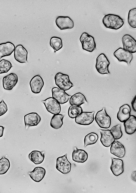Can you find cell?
Listing matches in <instances>:
<instances>
[{
    "label": "cell",
    "mask_w": 136,
    "mask_h": 193,
    "mask_svg": "<svg viewBox=\"0 0 136 193\" xmlns=\"http://www.w3.org/2000/svg\"><path fill=\"white\" fill-rule=\"evenodd\" d=\"M110 130L115 139H118L121 138L122 135V133L121 129V125L120 124L113 126Z\"/></svg>",
    "instance_id": "836d02e7"
},
{
    "label": "cell",
    "mask_w": 136,
    "mask_h": 193,
    "mask_svg": "<svg viewBox=\"0 0 136 193\" xmlns=\"http://www.w3.org/2000/svg\"><path fill=\"white\" fill-rule=\"evenodd\" d=\"M55 84L60 89L64 91L70 89L73 86L70 81L69 76L61 73H58L55 75Z\"/></svg>",
    "instance_id": "7a4b0ae2"
},
{
    "label": "cell",
    "mask_w": 136,
    "mask_h": 193,
    "mask_svg": "<svg viewBox=\"0 0 136 193\" xmlns=\"http://www.w3.org/2000/svg\"><path fill=\"white\" fill-rule=\"evenodd\" d=\"M12 67L9 61L2 59L0 61V74L7 73Z\"/></svg>",
    "instance_id": "d6a6232c"
},
{
    "label": "cell",
    "mask_w": 136,
    "mask_h": 193,
    "mask_svg": "<svg viewBox=\"0 0 136 193\" xmlns=\"http://www.w3.org/2000/svg\"><path fill=\"white\" fill-rule=\"evenodd\" d=\"M4 129V127L3 126H0V137L3 136Z\"/></svg>",
    "instance_id": "74e56055"
},
{
    "label": "cell",
    "mask_w": 136,
    "mask_h": 193,
    "mask_svg": "<svg viewBox=\"0 0 136 193\" xmlns=\"http://www.w3.org/2000/svg\"><path fill=\"white\" fill-rule=\"evenodd\" d=\"M131 106L133 110L136 111V96H135L131 102Z\"/></svg>",
    "instance_id": "d590c367"
},
{
    "label": "cell",
    "mask_w": 136,
    "mask_h": 193,
    "mask_svg": "<svg viewBox=\"0 0 136 193\" xmlns=\"http://www.w3.org/2000/svg\"><path fill=\"white\" fill-rule=\"evenodd\" d=\"M18 80L17 75L11 73L4 76L2 79L3 86L6 90H11L17 84Z\"/></svg>",
    "instance_id": "4fadbf2b"
},
{
    "label": "cell",
    "mask_w": 136,
    "mask_h": 193,
    "mask_svg": "<svg viewBox=\"0 0 136 193\" xmlns=\"http://www.w3.org/2000/svg\"><path fill=\"white\" fill-rule=\"evenodd\" d=\"M95 119L96 123L101 128L108 129L110 127L111 118L107 114L105 107H103L97 113Z\"/></svg>",
    "instance_id": "3957f363"
},
{
    "label": "cell",
    "mask_w": 136,
    "mask_h": 193,
    "mask_svg": "<svg viewBox=\"0 0 136 193\" xmlns=\"http://www.w3.org/2000/svg\"><path fill=\"white\" fill-rule=\"evenodd\" d=\"M123 49L131 53L136 52V42L135 39L128 34L124 35L122 38Z\"/></svg>",
    "instance_id": "8fae6325"
},
{
    "label": "cell",
    "mask_w": 136,
    "mask_h": 193,
    "mask_svg": "<svg viewBox=\"0 0 136 193\" xmlns=\"http://www.w3.org/2000/svg\"><path fill=\"white\" fill-rule=\"evenodd\" d=\"M101 134L100 141L105 147H109L115 141L113 136L109 130L99 129Z\"/></svg>",
    "instance_id": "d6986e66"
},
{
    "label": "cell",
    "mask_w": 136,
    "mask_h": 193,
    "mask_svg": "<svg viewBox=\"0 0 136 193\" xmlns=\"http://www.w3.org/2000/svg\"><path fill=\"white\" fill-rule=\"evenodd\" d=\"M67 154L58 157L56 160V169L63 174H66L71 170V164L68 160Z\"/></svg>",
    "instance_id": "8992f818"
},
{
    "label": "cell",
    "mask_w": 136,
    "mask_h": 193,
    "mask_svg": "<svg viewBox=\"0 0 136 193\" xmlns=\"http://www.w3.org/2000/svg\"><path fill=\"white\" fill-rule=\"evenodd\" d=\"M47 111L54 114H59L61 111L60 104L53 97L48 98L42 101Z\"/></svg>",
    "instance_id": "52a82bcc"
},
{
    "label": "cell",
    "mask_w": 136,
    "mask_h": 193,
    "mask_svg": "<svg viewBox=\"0 0 136 193\" xmlns=\"http://www.w3.org/2000/svg\"><path fill=\"white\" fill-rule=\"evenodd\" d=\"M44 152L34 150L31 151L28 155L29 159L35 164L41 163L44 158Z\"/></svg>",
    "instance_id": "d4e9b609"
},
{
    "label": "cell",
    "mask_w": 136,
    "mask_h": 193,
    "mask_svg": "<svg viewBox=\"0 0 136 193\" xmlns=\"http://www.w3.org/2000/svg\"><path fill=\"white\" fill-rule=\"evenodd\" d=\"M113 55L118 61L125 62L128 65L130 64L133 58L131 53L121 48L116 50L114 52Z\"/></svg>",
    "instance_id": "30bf717a"
},
{
    "label": "cell",
    "mask_w": 136,
    "mask_h": 193,
    "mask_svg": "<svg viewBox=\"0 0 136 193\" xmlns=\"http://www.w3.org/2000/svg\"><path fill=\"white\" fill-rule=\"evenodd\" d=\"M112 164L110 170L113 174L116 176H118L124 172V164L123 160L120 159L112 157Z\"/></svg>",
    "instance_id": "ac0fdd59"
},
{
    "label": "cell",
    "mask_w": 136,
    "mask_h": 193,
    "mask_svg": "<svg viewBox=\"0 0 136 193\" xmlns=\"http://www.w3.org/2000/svg\"><path fill=\"white\" fill-rule=\"evenodd\" d=\"M88 158V154L85 151L78 149L76 147H74L72 154V158L74 161L83 163L86 161Z\"/></svg>",
    "instance_id": "44dd1931"
},
{
    "label": "cell",
    "mask_w": 136,
    "mask_h": 193,
    "mask_svg": "<svg viewBox=\"0 0 136 193\" xmlns=\"http://www.w3.org/2000/svg\"><path fill=\"white\" fill-rule=\"evenodd\" d=\"M102 22L105 27L113 30H118L123 25V19L118 15L109 14L103 18Z\"/></svg>",
    "instance_id": "6da1fadb"
},
{
    "label": "cell",
    "mask_w": 136,
    "mask_h": 193,
    "mask_svg": "<svg viewBox=\"0 0 136 193\" xmlns=\"http://www.w3.org/2000/svg\"><path fill=\"white\" fill-rule=\"evenodd\" d=\"M52 93V97L60 104L66 103L71 96L64 90L57 87L53 88Z\"/></svg>",
    "instance_id": "ba28073f"
},
{
    "label": "cell",
    "mask_w": 136,
    "mask_h": 193,
    "mask_svg": "<svg viewBox=\"0 0 136 193\" xmlns=\"http://www.w3.org/2000/svg\"><path fill=\"white\" fill-rule=\"evenodd\" d=\"M40 116L37 113L32 112L25 115L24 121L26 129L29 127L37 126L40 121Z\"/></svg>",
    "instance_id": "9a60e30c"
},
{
    "label": "cell",
    "mask_w": 136,
    "mask_h": 193,
    "mask_svg": "<svg viewBox=\"0 0 136 193\" xmlns=\"http://www.w3.org/2000/svg\"><path fill=\"white\" fill-rule=\"evenodd\" d=\"M98 139V135L94 132H91L87 135L84 139V147L95 144Z\"/></svg>",
    "instance_id": "83f0119b"
},
{
    "label": "cell",
    "mask_w": 136,
    "mask_h": 193,
    "mask_svg": "<svg viewBox=\"0 0 136 193\" xmlns=\"http://www.w3.org/2000/svg\"><path fill=\"white\" fill-rule=\"evenodd\" d=\"M136 171H134L132 173L131 176V179L134 182L136 181Z\"/></svg>",
    "instance_id": "8d00e7d4"
},
{
    "label": "cell",
    "mask_w": 136,
    "mask_h": 193,
    "mask_svg": "<svg viewBox=\"0 0 136 193\" xmlns=\"http://www.w3.org/2000/svg\"><path fill=\"white\" fill-rule=\"evenodd\" d=\"M94 111L82 112L75 117L76 123L83 125H88L91 124L94 120Z\"/></svg>",
    "instance_id": "9c48e42d"
},
{
    "label": "cell",
    "mask_w": 136,
    "mask_h": 193,
    "mask_svg": "<svg viewBox=\"0 0 136 193\" xmlns=\"http://www.w3.org/2000/svg\"><path fill=\"white\" fill-rule=\"evenodd\" d=\"M30 85L32 92L34 94L40 93L44 85V82L39 75L34 76L30 82Z\"/></svg>",
    "instance_id": "2e32d148"
},
{
    "label": "cell",
    "mask_w": 136,
    "mask_h": 193,
    "mask_svg": "<svg viewBox=\"0 0 136 193\" xmlns=\"http://www.w3.org/2000/svg\"><path fill=\"white\" fill-rule=\"evenodd\" d=\"M124 123L125 131L127 134L132 135L135 132L136 130V119L135 116H130Z\"/></svg>",
    "instance_id": "7402d4cb"
},
{
    "label": "cell",
    "mask_w": 136,
    "mask_h": 193,
    "mask_svg": "<svg viewBox=\"0 0 136 193\" xmlns=\"http://www.w3.org/2000/svg\"><path fill=\"white\" fill-rule=\"evenodd\" d=\"M83 112V109L80 106L72 105L68 110V115L71 118H74Z\"/></svg>",
    "instance_id": "f546056e"
},
{
    "label": "cell",
    "mask_w": 136,
    "mask_h": 193,
    "mask_svg": "<svg viewBox=\"0 0 136 193\" xmlns=\"http://www.w3.org/2000/svg\"><path fill=\"white\" fill-rule=\"evenodd\" d=\"M15 48L14 45L9 42L0 44V60L3 57L10 55Z\"/></svg>",
    "instance_id": "ffe728a7"
},
{
    "label": "cell",
    "mask_w": 136,
    "mask_h": 193,
    "mask_svg": "<svg viewBox=\"0 0 136 193\" xmlns=\"http://www.w3.org/2000/svg\"><path fill=\"white\" fill-rule=\"evenodd\" d=\"M131 109L128 104H125L119 108L117 114L118 120L121 122H124L130 117Z\"/></svg>",
    "instance_id": "603a6c76"
},
{
    "label": "cell",
    "mask_w": 136,
    "mask_h": 193,
    "mask_svg": "<svg viewBox=\"0 0 136 193\" xmlns=\"http://www.w3.org/2000/svg\"><path fill=\"white\" fill-rule=\"evenodd\" d=\"M45 173V170L41 167H36L32 171L28 173L31 178L36 182L41 181L44 178Z\"/></svg>",
    "instance_id": "cb8c5ba5"
},
{
    "label": "cell",
    "mask_w": 136,
    "mask_h": 193,
    "mask_svg": "<svg viewBox=\"0 0 136 193\" xmlns=\"http://www.w3.org/2000/svg\"><path fill=\"white\" fill-rule=\"evenodd\" d=\"M64 115L58 114L54 115L52 117L50 122V126L53 129H60L63 124V119Z\"/></svg>",
    "instance_id": "4316f807"
},
{
    "label": "cell",
    "mask_w": 136,
    "mask_h": 193,
    "mask_svg": "<svg viewBox=\"0 0 136 193\" xmlns=\"http://www.w3.org/2000/svg\"><path fill=\"white\" fill-rule=\"evenodd\" d=\"M55 23L61 30L71 29L74 27L73 20L68 16H59L56 18Z\"/></svg>",
    "instance_id": "7c38bea8"
},
{
    "label": "cell",
    "mask_w": 136,
    "mask_h": 193,
    "mask_svg": "<svg viewBox=\"0 0 136 193\" xmlns=\"http://www.w3.org/2000/svg\"><path fill=\"white\" fill-rule=\"evenodd\" d=\"M79 40L83 49L89 52H92L96 48V44L94 37L86 32L81 35Z\"/></svg>",
    "instance_id": "5b68a950"
},
{
    "label": "cell",
    "mask_w": 136,
    "mask_h": 193,
    "mask_svg": "<svg viewBox=\"0 0 136 193\" xmlns=\"http://www.w3.org/2000/svg\"><path fill=\"white\" fill-rule=\"evenodd\" d=\"M110 62L107 58L103 53H101L97 58L96 68L97 71L102 74L110 73L108 70Z\"/></svg>",
    "instance_id": "277c9868"
},
{
    "label": "cell",
    "mask_w": 136,
    "mask_h": 193,
    "mask_svg": "<svg viewBox=\"0 0 136 193\" xmlns=\"http://www.w3.org/2000/svg\"><path fill=\"white\" fill-rule=\"evenodd\" d=\"M50 44L55 52L61 49L63 47L62 42L61 39L56 36L52 37L50 40Z\"/></svg>",
    "instance_id": "f1b7e54d"
},
{
    "label": "cell",
    "mask_w": 136,
    "mask_h": 193,
    "mask_svg": "<svg viewBox=\"0 0 136 193\" xmlns=\"http://www.w3.org/2000/svg\"><path fill=\"white\" fill-rule=\"evenodd\" d=\"M110 153L119 158L123 157L125 154V150L124 145L120 142L115 140L111 144Z\"/></svg>",
    "instance_id": "e0dca14e"
},
{
    "label": "cell",
    "mask_w": 136,
    "mask_h": 193,
    "mask_svg": "<svg viewBox=\"0 0 136 193\" xmlns=\"http://www.w3.org/2000/svg\"><path fill=\"white\" fill-rule=\"evenodd\" d=\"M8 111L7 104L3 100L0 102V117L5 114Z\"/></svg>",
    "instance_id": "e575fe53"
},
{
    "label": "cell",
    "mask_w": 136,
    "mask_h": 193,
    "mask_svg": "<svg viewBox=\"0 0 136 193\" xmlns=\"http://www.w3.org/2000/svg\"><path fill=\"white\" fill-rule=\"evenodd\" d=\"M28 51L21 45L16 46L14 52V56L15 60L21 63L27 62Z\"/></svg>",
    "instance_id": "5bb4252c"
},
{
    "label": "cell",
    "mask_w": 136,
    "mask_h": 193,
    "mask_svg": "<svg viewBox=\"0 0 136 193\" xmlns=\"http://www.w3.org/2000/svg\"><path fill=\"white\" fill-rule=\"evenodd\" d=\"M10 162L8 159L3 157L0 159V175L6 173L10 168Z\"/></svg>",
    "instance_id": "1f68e13d"
},
{
    "label": "cell",
    "mask_w": 136,
    "mask_h": 193,
    "mask_svg": "<svg viewBox=\"0 0 136 193\" xmlns=\"http://www.w3.org/2000/svg\"><path fill=\"white\" fill-rule=\"evenodd\" d=\"M70 99V103L71 105L80 106L83 104L88 103L85 96L80 92L74 94L71 96Z\"/></svg>",
    "instance_id": "484cf974"
},
{
    "label": "cell",
    "mask_w": 136,
    "mask_h": 193,
    "mask_svg": "<svg viewBox=\"0 0 136 193\" xmlns=\"http://www.w3.org/2000/svg\"><path fill=\"white\" fill-rule=\"evenodd\" d=\"M128 22L130 26L132 28H136V8L129 10L128 15Z\"/></svg>",
    "instance_id": "4dcf8cb0"
}]
</instances>
